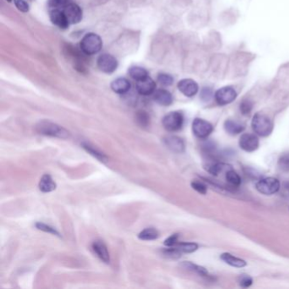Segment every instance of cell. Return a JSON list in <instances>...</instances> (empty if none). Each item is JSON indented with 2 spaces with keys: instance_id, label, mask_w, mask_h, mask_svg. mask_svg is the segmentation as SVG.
I'll return each mask as SVG.
<instances>
[{
  "instance_id": "cell-39",
  "label": "cell",
  "mask_w": 289,
  "mask_h": 289,
  "mask_svg": "<svg viewBox=\"0 0 289 289\" xmlns=\"http://www.w3.org/2000/svg\"><path fill=\"white\" fill-rule=\"evenodd\" d=\"M7 2H9V3H10V2H11V1H12V0H6Z\"/></svg>"
},
{
  "instance_id": "cell-33",
  "label": "cell",
  "mask_w": 289,
  "mask_h": 289,
  "mask_svg": "<svg viewBox=\"0 0 289 289\" xmlns=\"http://www.w3.org/2000/svg\"><path fill=\"white\" fill-rule=\"evenodd\" d=\"M278 166L283 172H289V154L283 155L278 160Z\"/></svg>"
},
{
  "instance_id": "cell-30",
  "label": "cell",
  "mask_w": 289,
  "mask_h": 289,
  "mask_svg": "<svg viewBox=\"0 0 289 289\" xmlns=\"http://www.w3.org/2000/svg\"><path fill=\"white\" fill-rule=\"evenodd\" d=\"M35 226L36 228L40 230V231H43V232H48V233H50V234H53L54 236H57V237H60V238L61 237L60 232H58L56 229H54V227L48 226V225L44 224V223L37 222L35 224Z\"/></svg>"
},
{
  "instance_id": "cell-9",
  "label": "cell",
  "mask_w": 289,
  "mask_h": 289,
  "mask_svg": "<svg viewBox=\"0 0 289 289\" xmlns=\"http://www.w3.org/2000/svg\"><path fill=\"white\" fill-rule=\"evenodd\" d=\"M178 89L183 95L187 96L188 98L194 97L199 92L198 83L190 78H185L179 81V83H178Z\"/></svg>"
},
{
  "instance_id": "cell-29",
  "label": "cell",
  "mask_w": 289,
  "mask_h": 289,
  "mask_svg": "<svg viewBox=\"0 0 289 289\" xmlns=\"http://www.w3.org/2000/svg\"><path fill=\"white\" fill-rule=\"evenodd\" d=\"M157 82L164 87L172 86L174 83V78L172 76L166 73H159L157 76Z\"/></svg>"
},
{
  "instance_id": "cell-25",
  "label": "cell",
  "mask_w": 289,
  "mask_h": 289,
  "mask_svg": "<svg viewBox=\"0 0 289 289\" xmlns=\"http://www.w3.org/2000/svg\"><path fill=\"white\" fill-rule=\"evenodd\" d=\"M135 119H136L137 125L143 128H146L150 125V115L144 111H137V114L135 115Z\"/></svg>"
},
{
  "instance_id": "cell-6",
  "label": "cell",
  "mask_w": 289,
  "mask_h": 289,
  "mask_svg": "<svg viewBox=\"0 0 289 289\" xmlns=\"http://www.w3.org/2000/svg\"><path fill=\"white\" fill-rule=\"evenodd\" d=\"M97 65L103 72L111 74L117 69L118 61L111 54H103L98 58Z\"/></svg>"
},
{
  "instance_id": "cell-19",
  "label": "cell",
  "mask_w": 289,
  "mask_h": 289,
  "mask_svg": "<svg viewBox=\"0 0 289 289\" xmlns=\"http://www.w3.org/2000/svg\"><path fill=\"white\" fill-rule=\"evenodd\" d=\"M82 146L91 156H93L96 159H99L100 162L105 163L108 161V157L105 156L104 153L98 150L96 147L92 146L91 144L88 143H83Z\"/></svg>"
},
{
  "instance_id": "cell-20",
  "label": "cell",
  "mask_w": 289,
  "mask_h": 289,
  "mask_svg": "<svg viewBox=\"0 0 289 289\" xmlns=\"http://www.w3.org/2000/svg\"><path fill=\"white\" fill-rule=\"evenodd\" d=\"M224 127H225L226 133L231 134V135H238V134L243 133L245 129L244 125L239 123L238 121H232V120H227L225 121Z\"/></svg>"
},
{
  "instance_id": "cell-14",
  "label": "cell",
  "mask_w": 289,
  "mask_h": 289,
  "mask_svg": "<svg viewBox=\"0 0 289 289\" xmlns=\"http://www.w3.org/2000/svg\"><path fill=\"white\" fill-rule=\"evenodd\" d=\"M49 17H50L51 22L54 25L58 26L59 28L67 29L70 25V22H68L67 16L65 15L63 10H50L49 11Z\"/></svg>"
},
{
  "instance_id": "cell-17",
  "label": "cell",
  "mask_w": 289,
  "mask_h": 289,
  "mask_svg": "<svg viewBox=\"0 0 289 289\" xmlns=\"http://www.w3.org/2000/svg\"><path fill=\"white\" fill-rule=\"evenodd\" d=\"M111 89L113 92L118 94H125L127 93L131 89V83L124 77H119L117 79L114 80L112 82Z\"/></svg>"
},
{
  "instance_id": "cell-4",
  "label": "cell",
  "mask_w": 289,
  "mask_h": 289,
  "mask_svg": "<svg viewBox=\"0 0 289 289\" xmlns=\"http://www.w3.org/2000/svg\"><path fill=\"white\" fill-rule=\"evenodd\" d=\"M184 117L181 112L172 111L165 114L162 120L163 127L170 133H175L181 130L183 126Z\"/></svg>"
},
{
  "instance_id": "cell-38",
  "label": "cell",
  "mask_w": 289,
  "mask_h": 289,
  "mask_svg": "<svg viewBox=\"0 0 289 289\" xmlns=\"http://www.w3.org/2000/svg\"><path fill=\"white\" fill-rule=\"evenodd\" d=\"M252 283L253 279L248 275H242L241 277H239V284L243 288H248L251 286Z\"/></svg>"
},
{
  "instance_id": "cell-35",
  "label": "cell",
  "mask_w": 289,
  "mask_h": 289,
  "mask_svg": "<svg viewBox=\"0 0 289 289\" xmlns=\"http://www.w3.org/2000/svg\"><path fill=\"white\" fill-rule=\"evenodd\" d=\"M14 3L16 4V8L23 13H27L30 10L28 3L25 0H14Z\"/></svg>"
},
{
  "instance_id": "cell-24",
  "label": "cell",
  "mask_w": 289,
  "mask_h": 289,
  "mask_svg": "<svg viewBox=\"0 0 289 289\" xmlns=\"http://www.w3.org/2000/svg\"><path fill=\"white\" fill-rule=\"evenodd\" d=\"M181 266H182V267H184L185 269L190 270V271H193V272H195V273H197L198 275H200L201 277H207L208 276V271L203 267L193 264L191 262H187V261L183 262L181 264Z\"/></svg>"
},
{
  "instance_id": "cell-32",
  "label": "cell",
  "mask_w": 289,
  "mask_h": 289,
  "mask_svg": "<svg viewBox=\"0 0 289 289\" xmlns=\"http://www.w3.org/2000/svg\"><path fill=\"white\" fill-rule=\"evenodd\" d=\"M213 91L209 87H204L200 92V99L202 101L209 102L213 98Z\"/></svg>"
},
{
  "instance_id": "cell-12",
  "label": "cell",
  "mask_w": 289,
  "mask_h": 289,
  "mask_svg": "<svg viewBox=\"0 0 289 289\" xmlns=\"http://www.w3.org/2000/svg\"><path fill=\"white\" fill-rule=\"evenodd\" d=\"M136 89L141 95H151L156 92V83L151 77L147 76L146 78L137 82Z\"/></svg>"
},
{
  "instance_id": "cell-13",
  "label": "cell",
  "mask_w": 289,
  "mask_h": 289,
  "mask_svg": "<svg viewBox=\"0 0 289 289\" xmlns=\"http://www.w3.org/2000/svg\"><path fill=\"white\" fill-rule=\"evenodd\" d=\"M165 146L176 154H181L185 151V143L181 137L178 136H167L163 139Z\"/></svg>"
},
{
  "instance_id": "cell-31",
  "label": "cell",
  "mask_w": 289,
  "mask_h": 289,
  "mask_svg": "<svg viewBox=\"0 0 289 289\" xmlns=\"http://www.w3.org/2000/svg\"><path fill=\"white\" fill-rule=\"evenodd\" d=\"M163 254L165 257L170 258V259H178L181 257V252L174 246V247H168V248L164 249Z\"/></svg>"
},
{
  "instance_id": "cell-28",
  "label": "cell",
  "mask_w": 289,
  "mask_h": 289,
  "mask_svg": "<svg viewBox=\"0 0 289 289\" xmlns=\"http://www.w3.org/2000/svg\"><path fill=\"white\" fill-rule=\"evenodd\" d=\"M70 1L71 0H48V5L50 10H64L68 4L71 3Z\"/></svg>"
},
{
  "instance_id": "cell-36",
  "label": "cell",
  "mask_w": 289,
  "mask_h": 289,
  "mask_svg": "<svg viewBox=\"0 0 289 289\" xmlns=\"http://www.w3.org/2000/svg\"><path fill=\"white\" fill-rule=\"evenodd\" d=\"M191 186H192V188H194V190L197 191L198 193H200V194H205L207 193L206 186L201 181H193L191 183Z\"/></svg>"
},
{
  "instance_id": "cell-1",
  "label": "cell",
  "mask_w": 289,
  "mask_h": 289,
  "mask_svg": "<svg viewBox=\"0 0 289 289\" xmlns=\"http://www.w3.org/2000/svg\"><path fill=\"white\" fill-rule=\"evenodd\" d=\"M36 131L38 133L48 137H58L67 139L70 137V133L64 127L48 121H42L36 125Z\"/></svg>"
},
{
  "instance_id": "cell-7",
  "label": "cell",
  "mask_w": 289,
  "mask_h": 289,
  "mask_svg": "<svg viewBox=\"0 0 289 289\" xmlns=\"http://www.w3.org/2000/svg\"><path fill=\"white\" fill-rule=\"evenodd\" d=\"M214 127L209 121L196 118L193 122V133L199 138H206L212 133Z\"/></svg>"
},
{
  "instance_id": "cell-21",
  "label": "cell",
  "mask_w": 289,
  "mask_h": 289,
  "mask_svg": "<svg viewBox=\"0 0 289 289\" xmlns=\"http://www.w3.org/2000/svg\"><path fill=\"white\" fill-rule=\"evenodd\" d=\"M221 259L224 262H226V264L230 265V266L233 267L242 268V267H245L247 265V263L244 260L235 257V256H233L232 254H229V253H224V254H222Z\"/></svg>"
},
{
  "instance_id": "cell-2",
  "label": "cell",
  "mask_w": 289,
  "mask_h": 289,
  "mask_svg": "<svg viewBox=\"0 0 289 289\" xmlns=\"http://www.w3.org/2000/svg\"><path fill=\"white\" fill-rule=\"evenodd\" d=\"M103 42L101 38L98 34L92 32L84 36L80 44L81 50L88 56L98 54L101 50Z\"/></svg>"
},
{
  "instance_id": "cell-37",
  "label": "cell",
  "mask_w": 289,
  "mask_h": 289,
  "mask_svg": "<svg viewBox=\"0 0 289 289\" xmlns=\"http://www.w3.org/2000/svg\"><path fill=\"white\" fill-rule=\"evenodd\" d=\"M178 239H179V234H178V233L172 234V236L169 237L168 239H165L164 245L166 247H174L178 244Z\"/></svg>"
},
{
  "instance_id": "cell-26",
  "label": "cell",
  "mask_w": 289,
  "mask_h": 289,
  "mask_svg": "<svg viewBox=\"0 0 289 289\" xmlns=\"http://www.w3.org/2000/svg\"><path fill=\"white\" fill-rule=\"evenodd\" d=\"M226 180L229 184L232 185L233 187H239L242 182L240 176L232 169H230L228 172H226Z\"/></svg>"
},
{
  "instance_id": "cell-23",
  "label": "cell",
  "mask_w": 289,
  "mask_h": 289,
  "mask_svg": "<svg viewBox=\"0 0 289 289\" xmlns=\"http://www.w3.org/2000/svg\"><path fill=\"white\" fill-rule=\"evenodd\" d=\"M159 236V232L156 229L150 227V228L143 230L137 237H138V239L143 240V241H152V240L158 239Z\"/></svg>"
},
{
  "instance_id": "cell-22",
  "label": "cell",
  "mask_w": 289,
  "mask_h": 289,
  "mask_svg": "<svg viewBox=\"0 0 289 289\" xmlns=\"http://www.w3.org/2000/svg\"><path fill=\"white\" fill-rule=\"evenodd\" d=\"M128 74H129L131 78H133L137 82L144 79V78H146L147 76H149L148 71L143 67H131L128 70Z\"/></svg>"
},
{
  "instance_id": "cell-16",
  "label": "cell",
  "mask_w": 289,
  "mask_h": 289,
  "mask_svg": "<svg viewBox=\"0 0 289 289\" xmlns=\"http://www.w3.org/2000/svg\"><path fill=\"white\" fill-rule=\"evenodd\" d=\"M154 100L161 106H169L173 103V96L165 89H158L154 92Z\"/></svg>"
},
{
  "instance_id": "cell-3",
  "label": "cell",
  "mask_w": 289,
  "mask_h": 289,
  "mask_svg": "<svg viewBox=\"0 0 289 289\" xmlns=\"http://www.w3.org/2000/svg\"><path fill=\"white\" fill-rule=\"evenodd\" d=\"M252 127L255 133L261 137L269 136L273 130V124L266 114L257 113L252 120Z\"/></svg>"
},
{
  "instance_id": "cell-15",
  "label": "cell",
  "mask_w": 289,
  "mask_h": 289,
  "mask_svg": "<svg viewBox=\"0 0 289 289\" xmlns=\"http://www.w3.org/2000/svg\"><path fill=\"white\" fill-rule=\"evenodd\" d=\"M92 248L93 252L97 254V256H98L103 262H105L106 264H109V263H110V261H111L110 253H109L107 246L105 245L104 242L100 241V240H96V241L92 243Z\"/></svg>"
},
{
  "instance_id": "cell-5",
  "label": "cell",
  "mask_w": 289,
  "mask_h": 289,
  "mask_svg": "<svg viewBox=\"0 0 289 289\" xmlns=\"http://www.w3.org/2000/svg\"><path fill=\"white\" fill-rule=\"evenodd\" d=\"M256 189L261 194L265 195H271V194H276L279 190L280 182L277 178H264L258 181Z\"/></svg>"
},
{
  "instance_id": "cell-34",
  "label": "cell",
  "mask_w": 289,
  "mask_h": 289,
  "mask_svg": "<svg viewBox=\"0 0 289 289\" xmlns=\"http://www.w3.org/2000/svg\"><path fill=\"white\" fill-rule=\"evenodd\" d=\"M252 109H253V103L248 99H245L242 102L241 105H240V111L243 114H250Z\"/></svg>"
},
{
  "instance_id": "cell-18",
  "label": "cell",
  "mask_w": 289,
  "mask_h": 289,
  "mask_svg": "<svg viewBox=\"0 0 289 289\" xmlns=\"http://www.w3.org/2000/svg\"><path fill=\"white\" fill-rule=\"evenodd\" d=\"M57 185L55 183V181L53 180V178H51L50 175L48 174H44L42 177L38 184V188L39 190L43 192V193H50L56 189Z\"/></svg>"
},
{
  "instance_id": "cell-8",
  "label": "cell",
  "mask_w": 289,
  "mask_h": 289,
  "mask_svg": "<svg viewBox=\"0 0 289 289\" xmlns=\"http://www.w3.org/2000/svg\"><path fill=\"white\" fill-rule=\"evenodd\" d=\"M237 95L235 89L232 87H223L216 91L215 99L218 105H226L234 101Z\"/></svg>"
},
{
  "instance_id": "cell-11",
  "label": "cell",
  "mask_w": 289,
  "mask_h": 289,
  "mask_svg": "<svg viewBox=\"0 0 289 289\" xmlns=\"http://www.w3.org/2000/svg\"><path fill=\"white\" fill-rule=\"evenodd\" d=\"M63 11L70 24H77L83 20V10L76 3H70Z\"/></svg>"
},
{
  "instance_id": "cell-27",
  "label": "cell",
  "mask_w": 289,
  "mask_h": 289,
  "mask_svg": "<svg viewBox=\"0 0 289 289\" xmlns=\"http://www.w3.org/2000/svg\"><path fill=\"white\" fill-rule=\"evenodd\" d=\"M176 247L181 253H187V254L196 251L199 248L197 244L195 243H178V245H176Z\"/></svg>"
},
{
  "instance_id": "cell-10",
  "label": "cell",
  "mask_w": 289,
  "mask_h": 289,
  "mask_svg": "<svg viewBox=\"0 0 289 289\" xmlns=\"http://www.w3.org/2000/svg\"><path fill=\"white\" fill-rule=\"evenodd\" d=\"M259 139L254 134H243L239 139V146L246 152H254L259 148Z\"/></svg>"
}]
</instances>
